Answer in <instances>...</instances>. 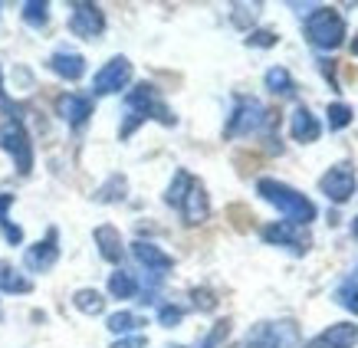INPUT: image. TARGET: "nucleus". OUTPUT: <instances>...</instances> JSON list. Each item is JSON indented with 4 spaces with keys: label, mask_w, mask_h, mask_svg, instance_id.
I'll use <instances>...</instances> for the list:
<instances>
[{
    "label": "nucleus",
    "mask_w": 358,
    "mask_h": 348,
    "mask_svg": "<svg viewBox=\"0 0 358 348\" xmlns=\"http://www.w3.org/2000/svg\"><path fill=\"white\" fill-rule=\"evenodd\" d=\"M257 194H260L266 204L276 207L282 217L289 220V224H296V227H309V224L315 220V204L313 201H309L306 194H299L296 187L276 181V177H260V181H257Z\"/></svg>",
    "instance_id": "1"
},
{
    "label": "nucleus",
    "mask_w": 358,
    "mask_h": 348,
    "mask_svg": "<svg viewBox=\"0 0 358 348\" xmlns=\"http://www.w3.org/2000/svg\"><path fill=\"white\" fill-rule=\"evenodd\" d=\"M164 201L171 207H178L181 217H185V224H191V227H194V224H204L207 214H210V201H207L204 184L187 171L174 174V181H171V187H168Z\"/></svg>",
    "instance_id": "2"
},
{
    "label": "nucleus",
    "mask_w": 358,
    "mask_h": 348,
    "mask_svg": "<svg viewBox=\"0 0 358 348\" xmlns=\"http://www.w3.org/2000/svg\"><path fill=\"white\" fill-rule=\"evenodd\" d=\"M125 109H129V119H125V125H122V138H129L131 131L138 129L145 119H155L162 122V125H174V115L171 109L162 102V96L155 92V86H148V82H141V86H135L129 92V99H125Z\"/></svg>",
    "instance_id": "3"
},
{
    "label": "nucleus",
    "mask_w": 358,
    "mask_h": 348,
    "mask_svg": "<svg viewBox=\"0 0 358 348\" xmlns=\"http://www.w3.org/2000/svg\"><path fill=\"white\" fill-rule=\"evenodd\" d=\"M345 20L342 13L332 10V7H315L309 17H306V40L315 46V50H338L345 43Z\"/></svg>",
    "instance_id": "4"
},
{
    "label": "nucleus",
    "mask_w": 358,
    "mask_h": 348,
    "mask_svg": "<svg viewBox=\"0 0 358 348\" xmlns=\"http://www.w3.org/2000/svg\"><path fill=\"white\" fill-rule=\"evenodd\" d=\"M266 125H280V119H273V112L263 109V102L250 96H240L237 106H234V115L227 122V138H237V135H257Z\"/></svg>",
    "instance_id": "5"
},
{
    "label": "nucleus",
    "mask_w": 358,
    "mask_h": 348,
    "mask_svg": "<svg viewBox=\"0 0 358 348\" xmlns=\"http://www.w3.org/2000/svg\"><path fill=\"white\" fill-rule=\"evenodd\" d=\"M237 348H299V328L296 322H260L247 332V338Z\"/></svg>",
    "instance_id": "6"
},
{
    "label": "nucleus",
    "mask_w": 358,
    "mask_h": 348,
    "mask_svg": "<svg viewBox=\"0 0 358 348\" xmlns=\"http://www.w3.org/2000/svg\"><path fill=\"white\" fill-rule=\"evenodd\" d=\"M0 148L13 158L17 171L30 174V168H33V145H30L27 129L20 125V119H7L3 125H0Z\"/></svg>",
    "instance_id": "7"
},
{
    "label": "nucleus",
    "mask_w": 358,
    "mask_h": 348,
    "mask_svg": "<svg viewBox=\"0 0 358 348\" xmlns=\"http://www.w3.org/2000/svg\"><path fill=\"white\" fill-rule=\"evenodd\" d=\"M260 237L266 240V243L286 247V250L296 253V256H303V253L313 247V237L306 233V227H296V224H289V220H276V224H266V227L260 230Z\"/></svg>",
    "instance_id": "8"
},
{
    "label": "nucleus",
    "mask_w": 358,
    "mask_h": 348,
    "mask_svg": "<svg viewBox=\"0 0 358 348\" xmlns=\"http://www.w3.org/2000/svg\"><path fill=\"white\" fill-rule=\"evenodd\" d=\"M319 191L332 201V204H345L348 197L355 194V171H352V164L342 161L336 168H329L322 177H319Z\"/></svg>",
    "instance_id": "9"
},
{
    "label": "nucleus",
    "mask_w": 358,
    "mask_h": 348,
    "mask_svg": "<svg viewBox=\"0 0 358 348\" xmlns=\"http://www.w3.org/2000/svg\"><path fill=\"white\" fill-rule=\"evenodd\" d=\"M131 82V63L125 56H115L109 63L102 66L92 79V89H96V96H112V92H119Z\"/></svg>",
    "instance_id": "10"
},
{
    "label": "nucleus",
    "mask_w": 358,
    "mask_h": 348,
    "mask_svg": "<svg viewBox=\"0 0 358 348\" xmlns=\"http://www.w3.org/2000/svg\"><path fill=\"white\" fill-rule=\"evenodd\" d=\"M69 30L83 36V40H96L99 33L106 30V17H102L96 3H76L73 17H69Z\"/></svg>",
    "instance_id": "11"
},
{
    "label": "nucleus",
    "mask_w": 358,
    "mask_h": 348,
    "mask_svg": "<svg viewBox=\"0 0 358 348\" xmlns=\"http://www.w3.org/2000/svg\"><path fill=\"white\" fill-rule=\"evenodd\" d=\"M56 260H59V233H56V227H50L46 230V237L40 240L36 247L27 250L23 263H27V270H33V273H46Z\"/></svg>",
    "instance_id": "12"
},
{
    "label": "nucleus",
    "mask_w": 358,
    "mask_h": 348,
    "mask_svg": "<svg viewBox=\"0 0 358 348\" xmlns=\"http://www.w3.org/2000/svg\"><path fill=\"white\" fill-rule=\"evenodd\" d=\"M358 342V326L352 322H336L326 332H319L313 342H306L303 348H352Z\"/></svg>",
    "instance_id": "13"
},
{
    "label": "nucleus",
    "mask_w": 358,
    "mask_h": 348,
    "mask_svg": "<svg viewBox=\"0 0 358 348\" xmlns=\"http://www.w3.org/2000/svg\"><path fill=\"white\" fill-rule=\"evenodd\" d=\"M289 135H293V142H299V145H313V142H319L322 125H319V119H315L306 106H296L293 122H289Z\"/></svg>",
    "instance_id": "14"
},
{
    "label": "nucleus",
    "mask_w": 358,
    "mask_h": 348,
    "mask_svg": "<svg viewBox=\"0 0 358 348\" xmlns=\"http://www.w3.org/2000/svg\"><path fill=\"white\" fill-rule=\"evenodd\" d=\"M131 253H135V260H138L148 273H155V276H162L164 270H171V266H174V260L162 250V247L145 243V240H135V243H131Z\"/></svg>",
    "instance_id": "15"
},
{
    "label": "nucleus",
    "mask_w": 358,
    "mask_h": 348,
    "mask_svg": "<svg viewBox=\"0 0 358 348\" xmlns=\"http://www.w3.org/2000/svg\"><path fill=\"white\" fill-rule=\"evenodd\" d=\"M56 109H59V115H63L73 129H79L83 122L92 115V99H86V96H59V102H56Z\"/></svg>",
    "instance_id": "16"
},
{
    "label": "nucleus",
    "mask_w": 358,
    "mask_h": 348,
    "mask_svg": "<svg viewBox=\"0 0 358 348\" xmlns=\"http://www.w3.org/2000/svg\"><path fill=\"white\" fill-rule=\"evenodd\" d=\"M50 69H53L56 76L69 79V82H76V79H83V73H86V59L79 53H69V50H59V53H53V59H50Z\"/></svg>",
    "instance_id": "17"
},
{
    "label": "nucleus",
    "mask_w": 358,
    "mask_h": 348,
    "mask_svg": "<svg viewBox=\"0 0 358 348\" xmlns=\"http://www.w3.org/2000/svg\"><path fill=\"white\" fill-rule=\"evenodd\" d=\"M96 243H99V253H102L109 263H122L125 250H122V237L115 227H109V224L96 227Z\"/></svg>",
    "instance_id": "18"
},
{
    "label": "nucleus",
    "mask_w": 358,
    "mask_h": 348,
    "mask_svg": "<svg viewBox=\"0 0 358 348\" xmlns=\"http://www.w3.org/2000/svg\"><path fill=\"white\" fill-rule=\"evenodd\" d=\"M30 289H33V283L17 266L0 260V293H30Z\"/></svg>",
    "instance_id": "19"
},
{
    "label": "nucleus",
    "mask_w": 358,
    "mask_h": 348,
    "mask_svg": "<svg viewBox=\"0 0 358 348\" xmlns=\"http://www.w3.org/2000/svg\"><path fill=\"white\" fill-rule=\"evenodd\" d=\"M263 82H266V89H270L273 96H293V92H296L293 76H289V69H282V66H273V69H266Z\"/></svg>",
    "instance_id": "20"
},
{
    "label": "nucleus",
    "mask_w": 358,
    "mask_h": 348,
    "mask_svg": "<svg viewBox=\"0 0 358 348\" xmlns=\"http://www.w3.org/2000/svg\"><path fill=\"white\" fill-rule=\"evenodd\" d=\"M109 293L115 296V299H131V296L138 293V283H135L131 273L119 270V273H112L109 276Z\"/></svg>",
    "instance_id": "21"
},
{
    "label": "nucleus",
    "mask_w": 358,
    "mask_h": 348,
    "mask_svg": "<svg viewBox=\"0 0 358 348\" xmlns=\"http://www.w3.org/2000/svg\"><path fill=\"white\" fill-rule=\"evenodd\" d=\"M73 303H76V309L86 312V316H99V312L106 309V299H102L96 289H79V293L73 296Z\"/></svg>",
    "instance_id": "22"
},
{
    "label": "nucleus",
    "mask_w": 358,
    "mask_h": 348,
    "mask_svg": "<svg viewBox=\"0 0 358 348\" xmlns=\"http://www.w3.org/2000/svg\"><path fill=\"white\" fill-rule=\"evenodd\" d=\"M336 303L342 305V309H348L352 316H358V283H352V280H348V283L338 286V289H336Z\"/></svg>",
    "instance_id": "23"
},
{
    "label": "nucleus",
    "mask_w": 358,
    "mask_h": 348,
    "mask_svg": "<svg viewBox=\"0 0 358 348\" xmlns=\"http://www.w3.org/2000/svg\"><path fill=\"white\" fill-rule=\"evenodd\" d=\"M138 326H145L135 312H115V316H109V328L115 332V335H125V332H135Z\"/></svg>",
    "instance_id": "24"
},
{
    "label": "nucleus",
    "mask_w": 358,
    "mask_h": 348,
    "mask_svg": "<svg viewBox=\"0 0 358 348\" xmlns=\"http://www.w3.org/2000/svg\"><path fill=\"white\" fill-rule=\"evenodd\" d=\"M23 20L30 23V27H46V20H50V3H27L23 7Z\"/></svg>",
    "instance_id": "25"
},
{
    "label": "nucleus",
    "mask_w": 358,
    "mask_h": 348,
    "mask_svg": "<svg viewBox=\"0 0 358 348\" xmlns=\"http://www.w3.org/2000/svg\"><path fill=\"white\" fill-rule=\"evenodd\" d=\"M329 129H345L348 122H352V109H348L345 102H332V106H329Z\"/></svg>",
    "instance_id": "26"
},
{
    "label": "nucleus",
    "mask_w": 358,
    "mask_h": 348,
    "mask_svg": "<svg viewBox=\"0 0 358 348\" xmlns=\"http://www.w3.org/2000/svg\"><path fill=\"white\" fill-rule=\"evenodd\" d=\"M227 332H230V322H227V319H224V322H217V326L210 328V335H207L204 342H201V345H194V348H217L220 342L227 338Z\"/></svg>",
    "instance_id": "27"
},
{
    "label": "nucleus",
    "mask_w": 358,
    "mask_h": 348,
    "mask_svg": "<svg viewBox=\"0 0 358 348\" xmlns=\"http://www.w3.org/2000/svg\"><path fill=\"white\" fill-rule=\"evenodd\" d=\"M257 13H260V3H237V7H234V23H237V27H247V20L253 23L257 20Z\"/></svg>",
    "instance_id": "28"
},
{
    "label": "nucleus",
    "mask_w": 358,
    "mask_h": 348,
    "mask_svg": "<svg viewBox=\"0 0 358 348\" xmlns=\"http://www.w3.org/2000/svg\"><path fill=\"white\" fill-rule=\"evenodd\" d=\"M181 319H185V309H181V305H162V309H158V322L168 328L178 326Z\"/></svg>",
    "instance_id": "29"
},
{
    "label": "nucleus",
    "mask_w": 358,
    "mask_h": 348,
    "mask_svg": "<svg viewBox=\"0 0 358 348\" xmlns=\"http://www.w3.org/2000/svg\"><path fill=\"white\" fill-rule=\"evenodd\" d=\"M276 43H280V36L273 30H257L247 36V46H276Z\"/></svg>",
    "instance_id": "30"
},
{
    "label": "nucleus",
    "mask_w": 358,
    "mask_h": 348,
    "mask_svg": "<svg viewBox=\"0 0 358 348\" xmlns=\"http://www.w3.org/2000/svg\"><path fill=\"white\" fill-rule=\"evenodd\" d=\"M0 230H3L7 243H20V240H23V230H20V227H13L10 220H7V224H0Z\"/></svg>",
    "instance_id": "31"
},
{
    "label": "nucleus",
    "mask_w": 358,
    "mask_h": 348,
    "mask_svg": "<svg viewBox=\"0 0 358 348\" xmlns=\"http://www.w3.org/2000/svg\"><path fill=\"white\" fill-rule=\"evenodd\" d=\"M214 303H217V299H210L207 289H194V305H201V309H214Z\"/></svg>",
    "instance_id": "32"
},
{
    "label": "nucleus",
    "mask_w": 358,
    "mask_h": 348,
    "mask_svg": "<svg viewBox=\"0 0 358 348\" xmlns=\"http://www.w3.org/2000/svg\"><path fill=\"white\" fill-rule=\"evenodd\" d=\"M112 348H145V335H135V338H122V342H115Z\"/></svg>",
    "instance_id": "33"
},
{
    "label": "nucleus",
    "mask_w": 358,
    "mask_h": 348,
    "mask_svg": "<svg viewBox=\"0 0 358 348\" xmlns=\"http://www.w3.org/2000/svg\"><path fill=\"white\" fill-rule=\"evenodd\" d=\"M13 204V194H0V224H7V210Z\"/></svg>",
    "instance_id": "34"
},
{
    "label": "nucleus",
    "mask_w": 358,
    "mask_h": 348,
    "mask_svg": "<svg viewBox=\"0 0 358 348\" xmlns=\"http://www.w3.org/2000/svg\"><path fill=\"white\" fill-rule=\"evenodd\" d=\"M0 109H7V112H13V106H10V99H7V92H3V76H0Z\"/></svg>",
    "instance_id": "35"
},
{
    "label": "nucleus",
    "mask_w": 358,
    "mask_h": 348,
    "mask_svg": "<svg viewBox=\"0 0 358 348\" xmlns=\"http://www.w3.org/2000/svg\"><path fill=\"white\" fill-rule=\"evenodd\" d=\"M352 237H355V240H358V217H355V220H352Z\"/></svg>",
    "instance_id": "36"
},
{
    "label": "nucleus",
    "mask_w": 358,
    "mask_h": 348,
    "mask_svg": "<svg viewBox=\"0 0 358 348\" xmlns=\"http://www.w3.org/2000/svg\"><path fill=\"white\" fill-rule=\"evenodd\" d=\"M352 53H355V56H358V36H355V43H352Z\"/></svg>",
    "instance_id": "37"
},
{
    "label": "nucleus",
    "mask_w": 358,
    "mask_h": 348,
    "mask_svg": "<svg viewBox=\"0 0 358 348\" xmlns=\"http://www.w3.org/2000/svg\"><path fill=\"white\" fill-rule=\"evenodd\" d=\"M352 283H358V266H355V273H352Z\"/></svg>",
    "instance_id": "38"
},
{
    "label": "nucleus",
    "mask_w": 358,
    "mask_h": 348,
    "mask_svg": "<svg viewBox=\"0 0 358 348\" xmlns=\"http://www.w3.org/2000/svg\"><path fill=\"white\" fill-rule=\"evenodd\" d=\"M174 348H178V345H174Z\"/></svg>",
    "instance_id": "39"
}]
</instances>
